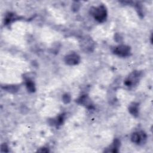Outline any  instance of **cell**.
I'll return each mask as SVG.
<instances>
[{"label":"cell","instance_id":"8992f818","mask_svg":"<svg viewBox=\"0 0 153 153\" xmlns=\"http://www.w3.org/2000/svg\"><path fill=\"white\" fill-rule=\"evenodd\" d=\"M26 85H27V88H28V90H29L30 91H33L35 90V86H34V84H33V83L31 81L28 80L27 82Z\"/></svg>","mask_w":153,"mask_h":153},{"label":"cell","instance_id":"5b68a950","mask_svg":"<svg viewBox=\"0 0 153 153\" xmlns=\"http://www.w3.org/2000/svg\"><path fill=\"white\" fill-rule=\"evenodd\" d=\"M65 62L70 65H76L79 62V57L75 53L70 54L65 57Z\"/></svg>","mask_w":153,"mask_h":153},{"label":"cell","instance_id":"3957f363","mask_svg":"<svg viewBox=\"0 0 153 153\" xmlns=\"http://www.w3.org/2000/svg\"><path fill=\"white\" fill-rule=\"evenodd\" d=\"M114 53L120 56L125 57L129 54L130 48L128 46H126L124 45H118L115 48Z\"/></svg>","mask_w":153,"mask_h":153},{"label":"cell","instance_id":"52a82bcc","mask_svg":"<svg viewBox=\"0 0 153 153\" xmlns=\"http://www.w3.org/2000/svg\"><path fill=\"white\" fill-rule=\"evenodd\" d=\"M130 112L133 115H136L137 113V108L135 105H133L130 108Z\"/></svg>","mask_w":153,"mask_h":153},{"label":"cell","instance_id":"277c9868","mask_svg":"<svg viewBox=\"0 0 153 153\" xmlns=\"http://www.w3.org/2000/svg\"><path fill=\"white\" fill-rule=\"evenodd\" d=\"M133 142L139 144L140 143L146 139V136L143 132H135L134 133L131 137Z\"/></svg>","mask_w":153,"mask_h":153},{"label":"cell","instance_id":"6da1fadb","mask_svg":"<svg viewBox=\"0 0 153 153\" xmlns=\"http://www.w3.org/2000/svg\"><path fill=\"white\" fill-rule=\"evenodd\" d=\"M91 11V14L97 21L102 22L106 20L107 13L106 8L104 6L100 5L97 7H94Z\"/></svg>","mask_w":153,"mask_h":153},{"label":"cell","instance_id":"7a4b0ae2","mask_svg":"<svg viewBox=\"0 0 153 153\" xmlns=\"http://www.w3.org/2000/svg\"><path fill=\"white\" fill-rule=\"evenodd\" d=\"M139 77H140L139 72H133L126 79L125 84L128 87L134 85L139 81Z\"/></svg>","mask_w":153,"mask_h":153}]
</instances>
